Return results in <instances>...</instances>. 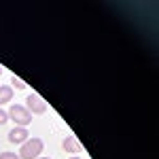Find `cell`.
<instances>
[{
    "instance_id": "cell-1",
    "label": "cell",
    "mask_w": 159,
    "mask_h": 159,
    "mask_svg": "<svg viewBox=\"0 0 159 159\" xmlns=\"http://www.w3.org/2000/svg\"><path fill=\"white\" fill-rule=\"evenodd\" d=\"M43 148H45V142L40 138H28L21 144L17 155H19V159H38L40 153H43Z\"/></svg>"
},
{
    "instance_id": "cell-2",
    "label": "cell",
    "mask_w": 159,
    "mask_h": 159,
    "mask_svg": "<svg viewBox=\"0 0 159 159\" xmlns=\"http://www.w3.org/2000/svg\"><path fill=\"white\" fill-rule=\"evenodd\" d=\"M7 115H9V119H13L17 123V127H28L32 123V115H30V110L25 108L24 104H11Z\"/></svg>"
},
{
    "instance_id": "cell-3",
    "label": "cell",
    "mask_w": 159,
    "mask_h": 159,
    "mask_svg": "<svg viewBox=\"0 0 159 159\" xmlns=\"http://www.w3.org/2000/svg\"><path fill=\"white\" fill-rule=\"evenodd\" d=\"M25 108L30 110V115H45L49 106H47V102L40 98L38 93H34V91H32V93H28V100H25Z\"/></svg>"
},
{
    "instance_id": "cell-4",
    "label": "cell",
    "mask_w": 159,
    "mask_h": 159,
    "mask_svg": "<svg viewBox=\"0 0 159 159\" xmlns=\"http://www.w3.org/2000/svg\"><path fill=\"white\" fill-rule=\"evenodd\" d=\"M28 140V129L25 127H13L9 132V142L11 144H24Z\"/></svg>"
},
{
    "instance_id": "cell-5",
    "label": "cell",
    "mask_w": 159,
    "mask_h": 159,
    "mask_svg": "<svg viewBox=\"0 0 159 159\" xmlns=\"http://www.w3.org/2000/svg\"><path fill=\"white\" fill-rule=\"evenodd\" d=\"M61 148L66 151V153H81V142L74 138V136H66L64 140H61Z\"/></svg>"
},
{
    "instance_id": "cell-6",
    "label": "cell",
    "mask_w": 159,
    "mask_h": 159,
    "mask_svg": "<svg viewBox=\"0 0 159 159\" xmlns=\"http://www.w3.org/2000/svg\"><path fill=\"white\" fill-rule=\"evenodd\" d=\"M11 98H13V87L0 85V106H2V104H9Z\"/></svg>"
},
{
    "instance_id": "cell-7",
    "label": "cell",
    "mask_w": 159,
    "mask_h": 159,
    "mask_svg": "<svg viewBox=\"0 0 159 159\" xmlns=\"http://www.w3.org/2000/svg\"><path fill=\"white\" fill-rule=\"evenodd\" d=\"M11 85L15 87V89H25V83L19 79V76H13V79H11Z\"/></svg>"
},
{
    "instance_id": "cell-8",
    "label": "cell",
    "mask_w": 159,
    "mask_h": 159,
    "mask_svg": "<svg viewBox=\"0 0 159 159\" xmlns=\"http://www.w3.org/2000/svg\"><path fill=\"white\" fill-rule=\"evenodd\" d=\"M0 159H19V155L11 153V151H4V153H0Z\"/></svg>"
},
{
    "instance_id": "cell-9",
    "label": "cell",
    "mask_w": 159,
    "mask_h": 159,
    "mask_svg": "<svg viewBox=\"0 0 159 159\" xmlns=\"http://www.w3.org/2000/svg\"><path fill=\"white\" fill-rule=\"evenodd\" d=\"M7 121H9V115H7V110L0 108V125H4Z\"/></svg>"
},
{
    "instance_id": "cell-10",
    "label": "cell",
    "mask_w": 159,
    "mask_h": 159,
    "mask_svg": "<svg viewBox=\"0 0 159 159\" xmlns=\"http://www.w3.org/2000/svg\"><path fill=\"white\" fill-rule=\"evenodd\" d=\"M70 159H81V157H79V155H74V157H70Z\"/></svg>"
},
{
    "instance_id": "cell-11",
    "label": "cell",
    "mask_w": 159,
    "mask_h": 159,
    "mask_svg": "<svg viewBox=\"0 0 159 159\" xmlns=\"http://www.w3.org/2000/svg\"><path fill=\"white\" fill-rule=\"evenodd\" d=\"M0 76H2V66H0Z\"/></svg>"
}]
</instances>
